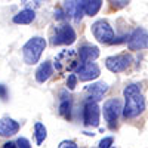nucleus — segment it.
Here are the masks:
<instances>
[{"mask_svg": "<svg viewBox=\"0 0 148 148\" xmlns=\"http://www.w3.org/2000/svg\"><path fill=\"white\" fill-rule=\"evenodd\" d=\"M126 104L123 107V117L125 119H135L144 113L145 110V99L141 93L139 84H129L123 90Z\"/></svg>", "mask_w": 148, "mask_h": 148, "instance_id": "1", "label": "nucleus"}, {"mask_svg": "<svg viewBox=\"0 0 148 148\" xmlns=\"http://www.w3.org/2000/svg\"><path fill=\"white\" fill-rule=\"evenodd\" d=\"M80 56H79V51L74 49H64L61 51L53 61V67L58 73H71L74 70H77V67L80 65Z\"/></svg>", "mask_w": 148, "mask_h": 148, "instance_id": "2", "label": "nucleus"}, {"mask_svg": "<svg viewBox=\"0 0 148 148\" xmlns=\"http://www.w3.org/2000/svg\"><path fill=\"white\" fill-rule=\"evenodd\" d=\"M46 47V40L43 37H33L30 39L25 45L22 46V56H24V62L28 65H34L39 62V59Z\"/></svg>", "mask_w": 148, "mask_h": 148, "instance_id": "3", "label": "nucleus"}, {"mask_svg": "<svg viewBox=\"0 0 148 148\" xmlns=\"http://www.w3.org/2000/svg\"><path fill=\"white\" fill-rule=\"evenodd\" d=\"M104 119L108 123V126L111 129H114L117 126V119L120 116V113H123V108H121V101L117 99V98H113V99H108L104 104Z\"/></svg>", "mask_w": 148, "mask_h": 148, "instance_id": "4", "label": "nucleus"}, {"mask_svg": "<svg viewBox=\"0 0 148 148\" xmlns=\"http://www.w3.org/2000/svg\"><path fill=\"white\" fill-rule=\"evenodd\" d=\"M92 33H93V37L99 43L107 45V43L114 42V31L110 24L104 19H99L92 24Z\"/></svg>", "mask_w": 148, "mask_h": 148, "instance_id": "5", "label": "nucleus"}, {"mask_svg": "<svg viewBox=\"0 0 148 148\" xmlns=\"http://www.w3.org/2000/svg\"><path fill=\"white\" fill-rule=\"evenodd\" d=\"M76 42V31L71 25L68 24H62L55 28V33H53V37H52V43L55 46H59V45H73Z\"/></svg>", "mask_w": 148, "mask_h": 148, "instance_id": "6", "label": "nucleus"}, {"mask_svg": "<svg viewBox=\"0 0 148 148\" xmlns=\"http://www.w3.org/2000/svg\"><path fill=\"white\" fill-rule=\"evenodd\" d=\"M130 62H132L130 55L120 53V55H114V56H108L105 59V67L113 73H121L130 65Z\"/></svg>", "mask_w": 148, "mask_h": 148, "instance_id": "7", "label": "nucleus"}, {"mask_svg": "<svg viewBox=\"0 0 148 148\" xmlns=\"http://www.w3.org/2000/svg\"><path fill=\"white\" fill-rule=\"evenodd\" d=\"M83 121L86 126H92V127L99 126V107H98V102L88 101L84 104Z\"/></svg>", "mask_w": 148, "mask_h": 148, "instance_id": "8", "label": "nucleus"}, {"mask_svg": "<svg viewBox=\"0 0 148 148\" xmlns=\"http://www.w3.org/2000/svg\"><path fill=\"white\" fill-rule=\"evenodd\" d=\"M76 73L82 82H90V80H95L99 77L101 70L95 62H80Z\"/></svg>", "mask_w": 148, "mask_h": 148, "instance_id": "9", "label": "nucleus"}, {"mask_svg": "<svg viewBox=\"0 0 148 148\" xmlns=\"http://www.w3.org/2000/svg\"><path fill=\"white\" fill-rule=\"evenodd\" d=\"M130 51H141V49H148V33L144 28H136L127 43Z\"/></svg>", "mask_w": 148, "mask_h": 148, "instance_id": "10", "label": "nucleus"}, {"mask_svg": "<svg viewBox=\"0 0 148 148\" xmlns=\"http://www.w3.org/2000/svg\"><path fill=\"white\" fill-rule=\"evenodd\" d=\"M89 0H65V12L68 16H73L74 21H80L83 14H84V8L86 3Z\"/></svg>", "mask_w": 148, "mask_h": 148, "instance_id": "11", "label": "nucleus"}, {"mask_svg": "<svg viewBox=\"0 0 148 148\" xmlns=\"http://www.w3.org/2000/svg\"><path fill=\"white\" fill-rule=\"evenodd\" d=\"M108 90V84L104 82L99 83H92L90 86L86 88V95H88V101L98 102L104 98V93Z\"/></svg>", "mask_w": 148, "mask_h": 148, "instance_id": "12", "label": "nucleus"}, {"mask_svg": "<svg viewBox=\"0 0 148 148\" xmlns=\"http://www.w3.org/2000/svg\"><path fill=\"white\" fill-rule=\"evenodd\" d=\"M19 130V123L10 117L0 119V136H12Z\"/></svg>", "mask_w": 148, "mask_h": 148, "instance_id": "13", "label": "nucleus"}, {"mask_svg": "<svg viewBox=\"0 0 148 148\" xmlns=\"http://www.w3.org/2000/svg\"><path fill=\"white\" fill-rule=\"evenodd\" d=\"M79 56H80V62H93L99 56V49L96 46L84 45L79 49Z\"/></svg>", "mask_w": 148, "mask_h": 148, "instance_id": "14", "label": "nucleus"}, {"mask_svg": "<svg viewBox=\"0 0 148 148\" xmlns=\"http://www.w3.org/2000/svg\"><path fill=\"white\" fill-rule=\"evenodd\" d=\"M52 73H53V67L51 62H43L39 68H37L36 71V80L39 82V83H45L46 80H49V77L52 76Z\"/></svg>", "mask_w": 148, "mask_h": 148, "instance_id": "15", "label": "nucleus"}, {"mask_svg": "<svg viewBox=\"0 0 148 148\" xmlns=\"http://www.w3.org/2000/svg\"><path fill=\"white\" fill-rule=\"evenodd\" d=\"M36 18V14L34 10L31 9H24L21 12H18V14L14 16V22L15 24H21V25H27V24H31Z\"/></svg>", "mask_w": 148, "mask_h": 148, "instance_id": "16", "label": "nucleus"}, {"mask_svg": "<svg viewBox=\"0 0 148 148\" xmlns=\"http://www.w3.org/2000/svg\"><path fill=\"white\" fill-rule=\"evenodd\" d=\"M102 6V0H89L86 3V8H84V14L88 16H95L98 12H99Z\"/></svg>", "mask_w": 148, "mask_h": 148, "instance_id": "17", "label": "nucleus"}, {"mask_svg": "<svg viewBox=\"0 0 148 148\" xmlns=\"http://www.w3.org/2000/svg\"><path fill=\"white\" fill-rule=\"evenodd\" d=\"M34 136H36L37 145H42L43 144V141L47 136V130H46L43 123H36V125H34Z\"/></svg>", "mask_w": 148, "mask_h": 148, "instance_id": "18", "label": "nucleus"}, {"mask_svg": "<svg viewBox=\"0 0 148 148\" xmlns=\"http://www.w3.org/2000/svg\"><path fill=\"white\" fill-rule=\"evenodd\" d=\"M70 113H71V101H70V98L62 96L61 98V104H59V114L65 117L67 120H70V117H71Z\"/></svg>", "mask_w": 148, "mask_h": 148, "instance_id": "19", "label": "nucleus"}, {"mask_svg": "<svg viewBox=\"0 0 148 148\" xmlns=\"http://www.w3.org/2000/svg\"><path fill=\"white\" fill-rule=\"evenodd\" d=\"M21 5L25 8V9H31V10H36L42 5V0H21Z\"/></svg>", "mask_w": 148, "mask_h": 148, "instance_id": "20", "label": "nucleus"}, {"mask_svg": "<svg viewBox=\"0 0 148 148\" xmlns=\"http://www.w3.org/2000/svg\"><path fill=\"white\" fill-rule=\"evenodd\" d=\"M77 76L76 74H70L68 76V80H67V86H68V89L70 90H73L74 88H76V83H77Z\"/></svg>", "mask_w": 148, "mask_h": 148, "instance_id": "21", "label": "nucleus"}, {"mask_svg": "<svg viewBox=\"0 0 148 148\" xmlns=\"http://www.w3.org/2000/svg\"><path fill=\"white\" fill-rule=\"evenodd\" d=\"M111 145H113V138L111 136H107V138L101 139V142H99V148H111Z\"/></svg>", "mask_w": 148, "mask_h": 148, "instance_id": "22", "label": "nucleus"}, {"mask_svg": "<svg viewBox=\"0 0 148 148\" xmlns=\"http://www.w3.org/2000/svg\"><path fill=\"white\" fill-rule=\"evenodd\" d=\"M16 144H18V148H31L30 141H28L27 138H18Z\"/></svg>", "mask_w": 148, "mask_h": 148, "instance_id": "23", "label": "nucleus"}, {"mask_svg": "<svg viewBox=\"0 0 148 148\" xmlns=\"http://www.w3.org/2000/svg\"><path fill=\"white\" fill-rule=\"evenodd\" d=\"M65 15H67V12H65L64 9H61V8H58V9L55 10V18L59 19V21H61V19H64Z\"/></svg>", "mask_w": 148, "mask_h": 148, "instance_id": "24", "label": "nucleus"}, {"mask_svg": "<svg viewBox=\"0 0 148 148\" xmlns=\"http://www.w3.org/2000/svg\"><path fill=\"white\" fill-rule=\"evenodd\" d=\"M59 148H77V145L73 141H62L59 144Z\"/></svg>", "mask_w": 148, "mask_h": 148, "instance_id": "25", "label": "nucleus"}, {"mask_svg": "<svg viewBox=\"0 0 148 148\" xmlns=\"http://www.w3.org/2000/svg\"><path fill=\"white\" fill-rule=\"evenodd\" d=\"M0 98H2L3 101L8 99V89H6L5 84H0Z\"/></svg>", "mask_w": 148, "mask_h": 148, "instance_id": "26", "label": "nucleus"}, {"mask_svg": "<svg viewBox=\"0 0 148 148\" xmlns=\"http://www.w3.org/2000/svg\"><path fill=\"white\" fill-rule=\"evenodd\" d=\"M116 2H117V5L114 8H121V6H125L127 3V0H113V3H116Z\"/></svg>", "mask_w": 148, "mask_h": 148, "instance_id": "27", "label": "nucleus"}, {"mask_svg": "<svg viewBox=\"0 0 148 148\" xmlns=\"http://www.w3.org/2000/svg\"><path fill=\"white\" fill-rule=\"evenodd\" d=\"M3 148H18V144L16 142H5Z\"/></svg>", "mask_w": 148, "mask_h": 148, "instance_id": "28", "label": "nucleus"}]
</instances>
